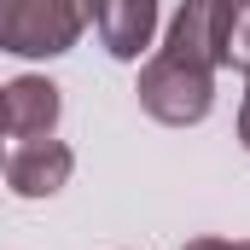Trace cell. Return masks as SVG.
<instances>
[{"instance_id": "cell-1", "label": "cell", "mask_w": 250, "mask_h": 250, "mask_svg": "<svg viewBox=\"0 0 250 250\" xmlns=\"http://www.w3.org/2000/svg\"><path fill=\"white\" fill-rule=\"evenodd\" d=\"M99 0H0V53L59 59L82 41Z\"/></svg>"}, {"instance_id": "cell-2", "label": "cell", "mask_w": 250, "mask_h": 250, "mask_svg": "<svg viewBox=\"0 0 250 250\" xmlns=\"http://www.w3.org/2000/svg\"><path fill=\"white\" fill-rule=\"evenodd\" d=\"M140 111L146 117H157V123L169 128H192L209 117V105H215V70H204V64H187L175 59V53H157V59L140 70Z\"/></svg>"}, {"instance_id": "cell-3", "label": "cell", "mask_w": 250, "mask_h": 250, "mask_svg": "<svg viewBox=\"0 0 250 250\" xmlns=\"http://www.w3.org/2000/svg\"><path fill=\"white\" fill-rule=\"evenodd\" d=\"M70 169H76V151L64 146V140H23L12 157H6V187L18 192V198H53V192L70 181Z\"/></svg>"}, {"instance_id": "cell-4", "label": "cell", "mask_w": 250, "mask_h": 250, "mask_svg": "<svg viewBox=\"0 0 250 250\" xmlns=\"http://www.w3.org/2000/svg\"><path fill=\"white\" fill-rule=\"evenodd\" d=\"M59 111H64V99L47 76H18V82L0 87V117H6L12 140H47L59 128Z\"/></svg>"}, {"instance_id": "cell-5", "label": "cell", "mask_w": 250, "mask_h": 250, "mask_svg": "<svg viewBox=\"0 0 250 250\" xmlns=\"http://www.w3.org/2000/svg\"><path fill=\"white\" fill-rule=\"evenodd\" d=\"M163 53L215 70V64H221V0H181V12H175V23H169V47H163Z\"/></svg>"}, {"instance_id": "cell-6", "label": "cell", "mask_w": 250, "mask_h": 250, "mask_svg": "<svg viewBox=\"0 0 250 250\" xmlns=\"http://www.w3.org/2000/svg\"><path fill=\"white\" fill-rule=\"evenodd\" d=\"M93 23H99L111 59H140L157 35V0H99Z\"/></svg>"}, {"instance_id": "cell-7", "label": "cell", "mask_w": 250, "mask_h": 250, "mask_svg": "<svg viewBox=\"0 0 250 250\" xmlns=\"http://www.w3.org/2000/svg\"><path fill=\"white\" fill-rule=\"evenodd\" d=\"M221 64L250 70V0H221Z\"/></svg>"}, {"instance_id": "cell-8", "label": "cell", "mask_w": 250, "mask_h": 250, "mask_svg": "<svg viewBox=\"0 0 250 250\" xmlns=\"http://www.w3.org/2000/svg\"><path fill=\"white\" fill-rule=\"evenodd\" d=\"M187 250H250V239H192Z\"/></svg>"}, {"instance_id": "cell-9", "label": "cell", "mask_w": 250, "mask_h": 250, "mask_svg": "<svg viewBox=\"0 0 250 250\" xmlns=\"http://www.w3.org/2000/svg\"><path fill=\"white\" fill-rule=\"evenodd\" d=\"M239 140L250 146V70H245V111H239Z\"/></svg>"}, {"instance_id": "cell-10", "label": "cell", "mask_w": 250, "mask_h": 250, "mask_svg": "<svg viewBox=\"0 0 250 250\" xmlns=\"http://www.w3.org/2000/svg\"><path fill=\"white\" fill-rule=\"evenodd\" d=\"M0 134H6V117H0ZM0 169H6V157H0Z\"/></svg>"}]
</instances>
